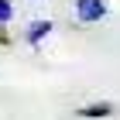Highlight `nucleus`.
I'll use <instances>...</instances> for the list:
<instances>
[{"mask_svg":"<svg viewBox=\"0 0 120 120\" xmlns=\"http://www.w3.org/2000/svg\"><path fill=\"white\" fill-rule=\"evenodd\" d=\"M75 17L82 24H96L106 17V4L103 0H75Z\"/></svg>","mask_w":120,"mask_h":120,"instance_id":"obj_1","label":"nucleus"},{"mask_svg":"<svg viewBox=\"0 0 120 120\" xmlns=\"http://www.w3.org/2000/svg\"><path fill=\"white\" fill-rule=\"evenodd\" d=\"M14 17V7H10V0H0V24H7Z\"/></svg>","mask_w":120,"mask_h":120,"instance_id":"obj_4","label":"nucleus"},{"mask_svg":"<svg viewBox=\"0 0 120 120\" xmlns=\"http://www.w3.org/2000/svg\"><path fill=\"white\" fill-rule=\"evenodd\" d=\"M82 120H96V117H113V103H89L79 110Z\"/></svg>","mask_w":120,"mask_h":120,"instance_id":"obj_2","label":"nucleus"},{"mask_svg":"<svg viewBox=\"0 0 120 120\" xmlns=\"http://www.w3.org/2000/svg\"><path fill=\"white\" fill-rule=\"evenodd\" d=\"M48 31H52V21H34L31 31H28V41H31V45H38L41 38H48Z\"/></svg>","mask_w":120,"mask_h":120,"instance_id":"obj_3","label":"nucleus"}]
</instances>
